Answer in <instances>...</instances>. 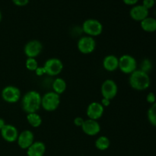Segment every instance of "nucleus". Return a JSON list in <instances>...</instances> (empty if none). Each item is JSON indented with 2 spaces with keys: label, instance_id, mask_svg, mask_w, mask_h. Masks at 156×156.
Wrapping results in <instances>:
<instances>
[{
  "label": "nucleus",
  "instance_id": "f257e3e1",
  "mask_svg": "<svg viewBox=\"0 0 156 156\" xmlns=\"http://www.w3.org/2000/svg\"><path fill=\"white\" fill-rule=\"evenodd\" d=\"M41 98L38 91L31 90L24 94L21 98V107L27 114L37 113L41 108Z\"/></svg>",
  "mask_w": 156,
  "mask_h": 156
},
{
  "label": "nucleus",
  "instance_id": "f03ea898",
  "mask_svg": "<svg viewBox=\"0 0 156 156\" xmlns=\"http://www.w3.org/2000/svg\"><path fill=\"white\" fill-rule=\"evenodd\" d=\"M150 78L148 73L136 69L129 75V84L131 88L136 91H144L150 86Z\"/></svg>",
  "mask_w": 156,
  "mask_h": 156
},
{
  "label": "nucleus",
  "instance_id": "7ed1b4c3",
  "mask_svg": "<svg viewBox=\"0 0 156 156\" xmlns=\"http://www.w3.org/2000/svg\"><path fill=\"white\" fill-rule=\"evenodd\" d=\"M60 105V95L54 91H48L41 98V108L47 112L54 111Z\"/></svg>",
  "mask_w": 156,
  "mask_h": 156
},
{
  "label": "nucleus",
  "instance_id": "20e7f679",
  "mask_svg": "<svg viewBox=\"0 0 156 156\" xmlns=\"http://www.w3.org/2000/svg\"><path fill=\"white\" fill-rule=\"evenodd\" d=\"M103 24L98 20L94 18L86 19L82 25V30L87 36L98 37L103 32Z\"/></svg>",
  "mask_w": 156,
  "mask_h": 156
},
{
  "label": "nucleus",
  "instance_id": "39448f33",
  "mask_svg": "<svg viewBox=\"0 0 156 156\" xmlns=\"http://www.w3.org/2000/svg\"><path fill=\"white\" fill-rule=\"evenodd\" d=\"M119 69L124 74L130 75L137 69V61L129 54H123L119 58Z\"/></svg>",
  "mask_w": 156,
  "mask_h": 156
},
{
  "label": "nucleus",
  "instance_id": "423d86ee",
  "mask_svg": "<svg viewBox=\"0 0 156 156\" xmlns=\"http://www.w3.org/2000/svg\"><path fill=\"white\" fill-rule=\"evenodd\" d=\"M45 74L50 76H57L63 69V63L58 58H50L44 62V66Z\"/></svg>",
  "mask_w": 156,
  "mask_h": 156
},
{
  "label": "nucleus",
  "instance_id": "0eeeda50",
  "mask_svg": "<svg viewBox=\"0 0 156 156\" xmlns=\"http://www.w3.org/2000/svg\"><path fill=\"white\" fill-rule=\"evenodd\" d=\"M77 48L82 54H91L96 48V41L90 36H82L77 42Z\"/></svg>",
  "mask_w": 156,
  "mask_h": 156
},
{
  "label": "nucleus",
  "instance_id": "6e6552de",
  "mask_svg": "<svg viewBox=\"0 0 156 156\" xmlns=\"http://www.w3.org/2000/svg\"><path fill=\"white\" fill-rule=\"evenodd\" d=\"M118 92V86L113 79H106L104 81L101 87V93L102 97L111 101L117 96Z\"/></svg>",
  "mask_w": 156,
  "mask_h": 156
},
{
  "label": "nucleus",
  "instance_id": "1a4fd4ad",
  "mask_svg": "<svg viewBox=\"0 0 156 156\" xmlns=\"http://www.w3.org/2000/svg\"><path fill=\"white\" fill-rule=\"evenodd\" d=\"M21 91L18 87L14 85H8L2 91V98L7 103H16L21 99Z\"/></svg>",
  "mask_w": 156,
  "mask_h": 156
},
{
  "label": "nucleus",
  "instance_id": "9d476101",
  "mask_svg": "<svg viewBox=\"0 0 156 156\" xmlns=\"http://www.w3.org/2000/svg\"><path fill=\"white\" fill-rule=\"evenodd\" d=\"M43 50V44L38 40H31L24 45V53L27 58L37 57Z\"/></svg>",
  "mask_w": 156,
  "mask_h": 156
},
{
  "label": "nucleus",
  "instance_id": "9b49d317",
  "mask_svg": "<svg viewBox=\"0 0 156 156\" xmlns=\"http://www.w3.org/2000/svg\"><path fill=\"white\" fill-rule=\"evenodd\" d=\"M105 113V108L100 102L93 101L88 105L86 109V114L88 119L98 120L101 118Z\"/></svg>",
  "mask_w": 156,
  "mask_h": 156
},
{
  "label": "nucleus",
  "instance_id": "f8f14e48",
  "mask_svg": "<svg viewBox=\"0 0 156 156\" xmlns=\"http://www.w3.org/2000/svg\"><path fill=\"white\" fill-rule=\"evenodd\" d=\"M34 142V135L32 131L25 129L18 134L17 143L21 149L27 150L33 144Z\"/></svg>",
  "mask_w": 156,
  "mask_h": 156
},
{
  "label": "nucleus",
  "instance_id": "ddd939ff",
  "mask_svg": "<svg viewBox=\"0 0 156 156\" xmlns=\"http://www.w3.org/2000/svg\"><path fill=\"white\" fill-rule=\"evenodd\" d=\"M81 129L85 135L94 136L101 132V125L98 120L88 118L87 120H85Z\"/></svg>",
  "mask_w": 156,
  "mask_h": 156
},
{
  "label": "nucleus",
  "instance_id": "4468645a",
  "mask_svg": "<svg viewBox=\"0 0 156 156\" xmlns=\"http://www.w3.org/2000/svg\"><path fill=\"white\" fill-rule=\"evenodd\" d=\"M0 132L3 140L8 143L16 142L19 134L18 129L12 124H5Z\"/></svg>",
  "mask_w": 156,
  "mask_h": 156
},
{
  "label": "nucleus",
  "instance_id": "2eb2a0df",
  "mask_svg": "<svg viewBox=\"0 0 156 156\" xmlns=\"http://www.w3.org/2000/svg\"><path fill=\"white\" fill-rule=\"evenodd\" d=\"M149 10L143 5H136L131 8L129 11V16L136 21H140L149 17Z\"/></svg>",
  "mask_w": 156,
  "mask_h": 156
},
{
  "label": "nucleus",
  "instance_id": "dca6fc26",
  "mask_svg": "<svg viewBox=\"0 0 156 156\" xmlns=\"http://www.w3.org/2000/svg\"><path fill=\"white\" fill-rule=\"evenodd\" d=\"M103 68L108 72H114L119 67V58L113 54L108 55L102 61Z\"/></svg>",
  "mask_w": 156,
  "mask_h": 156
},
{
  "label": "nucleus",
  "instance_id": "f3484780",
  "mask_svg": "<svg viewBox=\"0 0 156 156\" xmlns=\"http://www.w3.org/2000/svg\"><path fill=\"white\" fill-rule=\"evenodd\" d=\"M46 152V146L43 142L34 141L27 149V156H44Z\"/></svg>",
  "mask_w": 156,
  "mask_h": 156
},
{
  "label": "nucleus",
  "instance_id": "a211bd4d",
  "mask_svg": "<svg viewBox=\"0 0 156 156\" xmlns=\"http://www.w3.org/2000/svg\"><path fill=\"white\" fill-rule=\"evenodd\" d=\"M141 28L148 33H152L156 31V18L152 17H147L140 22Z\"/></svg>",
  "mask_w": 156,
  "mask_h": 156
},
{
  "label": "nucleus",
  "instance_id": "6ab92c4d",
  "mask_svg": "<svg viewBox=\"0 0 156 156\" xmlns=\"http://www.w3.org/2000/svg\"><path fill=\"white\" fill-rule=\"evenodd\" d=\"M67 84L66 80H64L62 78H56L53 80V84H52V88H53V91L55 93L58 94L59 95L62 94L64 93L66 90Z\"/></svg>",
  "mask_w": 156,
  "mask_h": 156
},
{
  "label": "nucleus",
  "instance_id": "aec40b11",
  "mask_svg": "<svg viewBox=\"0 0 156 156\" xmlns=\"http://www.w3.org/2000/svg\"><path fill=\"white\" fill-rule=\"evenodd\" d=\"M26 119H27V123L32 127L37 128L42 124V118H41V117L37 113H30V114H27Z\"/></svg>",
  "mask_w": 156,
  "mask_h": 156
},
{
  "label": "nucleus",
  "instance_id": "412c9836",
  "mask_svg": "<svg viewBox=\"0 0 156 156\" xmlns=\"http://www.w3.org/2000/svg\"><path fill=\"white\" fill-rule=\"evenodd\" d=\"M94 145L98 150L105 151L111 146V141L106 136H101L96 140Z\"/></svg>",
  "mask_w": 156,
  "mask_h": 156
},
{
  "label": "nucleus",
  "instance_id": "4be33fe9",
  "mask_svg": "<svg viewBox=\"0 0 156 156\" xmlns=\"http://www.w3.org/2000/svg\"><path fill=\"white\" fill-rule=\"evenodd\" d=\"M148 120L152 126H156V101L149 108L147 113Z\"/></svg>",
  "mask_w": 156,
  "mask_h": 156
},
{
  "label": "nucleus",
  "instance_id": "5701e85b",
  "mask_svg": "<svg viewBox=\"0 0 156 156\" xmlns=\"http://www.w3.org/2000/svg\"><path fill=\"white\" fill-rule=\"evenodd\" d=\"M25 66L27 70L30 72H35V70L39 66L37 61L35 58H27L25 62Z\"/></svg>",
  "mask_w": 156,
  "mask_h": 156
},
{
  "label": "nucleus",
  "instance_id": "b1692460",
  "mask_svg": "<svg viewBox=\"0 0 156 156\" xmlns=\"http://www.w3.org/2000/svg\"><path fill=\"white\" fill-rule=\"evenodd\" d=\"M152 62L149 59H143V62L141 63V68H140V70L145 72L146 73H149V72L150 71L151 69H152Z\"/></svg>",
  "mask_w": 156,
  "mask_h": 156
},
{
  "label": "nucleus",
  "instance_id": "393cba45",
  "mask_svg": "<svg viewBox=\"0 0 156 156\" xmlns=\"http://www.w3.org/2000/svg\"><path fill=\"white\" fill-rule=\"evenodd\" d=\"M142 5H143L146 9L149 10V9L154 7V5H155V0H143V4Z\"/></svg>",
  "mask_w": 156,
  "mask_h": 156
},
{
  "label": "nucleus",
  "instance_id": "a878e982",
  "mask_svg": "<svg viewBox=\"0 0 156 156\" xmlns=\"http://www.w3.org/2000/svg\"><path fill=\"white\" fill-rule=\"evenodd\" d=\"M12 2L16 6H18V7H24V6H26L27 5H28L30 0H12Z\"/></svg>",
  "mask_w": 156,
  "mask_h": 156
},
{
  "label": "nucleus",
  "instance_id": "bb28decb",
  "mask_svg": "<svg viewBox=\"0 0 156 156\" xmlns=\"http://www.w3.org/2000/svg\"><path fill=\"white\" fill-rule=\"evenodd\" d=\"M146 101H147L148 103L151 104V105L155 103L156 101V96L155 93L149 92V94H147V96H146Z\"/></svg>",
  "mask_w": 156,
  "mask_h": 156
},
{
  "label": "nucleus",
  "instance_id": "cd10ccee",
  "mask_svg": "<svg viewBox=\"0 0 156 156\" xmlns=\"http://www.w3.org/2000/svg\"><path fill=\"white\" fill-rule=\"evenodd\" d=\"M84 121H85V120H84L82 117H76V118L74 119V120H73V123H74V124L76 125V126H78V127H82Z\"/></svg>",
  "mask_w": 156,
  "mask_h": 156
},
{
  "label": "nucleus",
  "instance_id": "c85d7f7f",
  "mask_svg": "<svg viewBox=\"0 0 156 156\" xmlns=\"http://www.w3.org/2000/svg\"><path fill=\"white\" fill-rule=\"evenodd\" d=\"M35 73H36V75L37 76H44V75H46L45 70H44V67L43 66H41V67L38 66L37 69L35 70Z\"/></svg>",
  "mask_w": 156,
  "mask_h": 156
},
{
  "label": "nucleus",
  "instance_id": "c756f323",
  "mask_svg": "<svg viewBox=\"0 0 156 156\" xmlns=\"http://www.w3.org/2000/svg\"><path fill=\"white\" fill-rule=\"evenodd\" d=\"M123 3L126 5H131L134 6L138 3L139 0H123Z\"/></svg>",
  "mask_w": 156,
  "mask_h": 156
},
{
  "label": "nucleus",
  "instance_id": "7c9ffc66",
  "mask_svg": "<svg viewBox=\"0 0 156 156\" xmlns=\"http://www.w3.org/2000/svg\"><path fill=\"white\" fill-rule=\"evenodd\" d=\"M100 103L101 104L102 106H103L104 108H106V107L110 106V105H111V101L108 100V99L107 98H102Z\"/></svg>",
  "mask_w": 156,
  "mask_h": 156
},
{
  "label": "nucleus",
  "instance_id": "2f4dec72",
  "mask_svg": "<svg viewBox=\"0 0 156 156\" xmlns=\"http://www.w3.org/2000/svg\"><path fill=\"white\" fill-rule=\"evenodd\" d=\"M5 124L6 123H5V120H3L2 118H0V130H1L3 127H4L5 125Z\"/></svg>",
  "mask_w": 156,
  "mask_h": 156
},
{
  "label": "nucleus",
  "instance_id": "473e14b6",
  "mask_svg": "<svg viewBox=\"0 0 156 156\" xmlns=\"http://www.w3.org/2000/svg\"><path fill=\"white\" fill-rule=\"evenodd\" d=\"M2 12L1 11H0V22H1L2 21Z\"/></svg>",
  "mask_w": 156,
  "mask_h": 156
},
{
  "label": "nucleus",
  "instance_id": "72a5a7b5",
  "mask_svg": "<svg viewBox=\"0 0 156 156\" xmlns=\"http://www.w3.org/2000/svg\"><path fill=\"white\" fill-rule=\"evenodd\" d=\"M155 5H156V0H155Z\"/></svg>",
  "mask_w": 156,
  "mask_h": 156
}]
</instances>
